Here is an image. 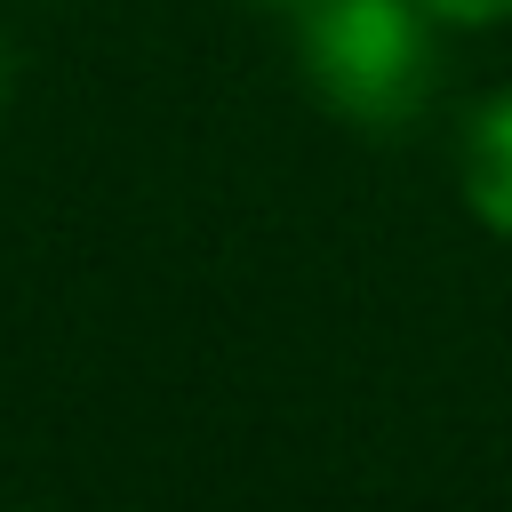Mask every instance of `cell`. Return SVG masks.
<instances>
[{
	"mask_svg": "<svg viewBox=\"0 0 512 512\" xmlns=\"http://www.w3.org/2000/svg\"><path fill=\"white\" fill-rule=\"evenodd\" d=\"M432 32L424 0H304V72L336 120L392 136L432 104Z\"/></svg>",
	"mask_w": 512,
	"mask_h": 512,
	"instance_id": "1",
	"label": "cell"
},
{
	"mask_svg": "<svg viewBox=\"0 0 512 512\" xmlns=\"http://www.w3.org/2000/svg\"><path fill=\"white\" fill-rule=\"evenodd\" d=\"M464 200L488 232L512 240V88H496L464 128Z\"/></svg>",
	"mask_w": 512,
	"mask_h": 512,
	"instance_id": "2",
	"label": "cell"
},
{
	"mask_svg": "<svg viewBox=\"0 0 512 512\" xmlns=\"http://www.w3.org/2000/svg\"><path fill=\"white\" fill-rule=\"evenodd\" d=\"M440 24H504L512 16V0H424Z\"/></svg>",
	"mask_w": 512,
	"mask_h": 512,
	"instance_id": "3",
	"label": "cell"
},
{
	"mask_svg": "<svg viewBox=\"0 0 512 512\" xmlns=\"http://www.w3.org/2000/svg\"><path fill=\"white\" fill-rule=\"evenodd\" d=\"M8 88H16V64H8V40H0V112H8Z\"/></svg>",
	"mask_w": 512,
	"mask_h": 512,
	"instance_id": "4",
	"label": "cell"
}]
</instances>
